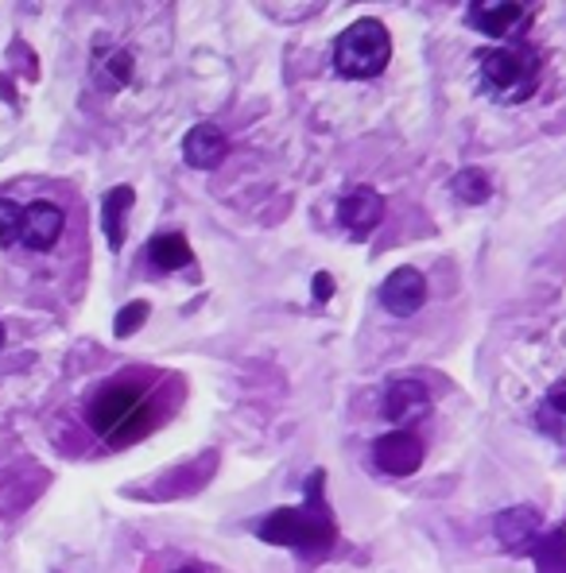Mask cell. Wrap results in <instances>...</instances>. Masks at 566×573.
Instances as JSON below:
<instances>
[{
  "label": "cell",
  "mask_w": 566,
  "mask_h": 573,
  "mask_svg": "<svg viewBox=\"0 0 566 573\" xmlns=\"http://www.w3.org/2000/svg\"><path fill=\"white\" fill-rule=\"evenodd\" d=\"M47 484V473L39 466H20L12 469L4 481H0V515L24 512L27 504L35 500V492Z\"/></svg>",
  "instance_id": "obj_12"
},
{
  "label": "cell",
  "mask_w": 566,
  "mask_h": 573,
  "mask_svg": "<svg viewBox=\"0 0 566 573\" xmlns=\"http://www.w3.org/2000/svg\"><path fill=\"white\" fill-rule=\"evenodd\" d=\"M482 85L505 105H520L540 90V55L524 43H505L477 55Z\"/></svg>",
  "instance_id": "obj_2"
},
{
  "label": "cell",
  "mask_w": 566,
  "mask_h": 573,
  "mask_svg": "<svg viewBox=\"0 0 566 573\" xmlns=\"http://www.w3.org/2000/svg\"><path fill=\"white\" fill-rule=\"evenodd\" d=\"M260 539L272 547H295L303 554H322L338 539V527L318 512H303V507H280L260 524Z\"/></svg>",
  "instance_id": "obj_4"
},
{
  "label": "cell",
  "mask_w": 566,
  "mask_h": 573,
  "mask_svg": "<svg viewBox=\"0 0 566 573\" xmlns=\"http://www.w3.org/2000/svg\"><path fill=\"white\" fill-rule=\"evenodd\" d=\"M176 573H206V570H199V565H183V570H176Z\"/></svg>",
  "instance_id": "obj_23"
},
{
  "label": "cell",
  "mask_w": 566,
  "mask_h": 573,
  "mask_svg": "<svg viewBox=\"0 0 566 573\" xmlns=\"http://www.w3.org/2000/svg\"><path fill=\"white\" fill-rule=\"evenodd\" d=\"M86 423L98 438L109 446H136L159 426L156 396L144 380L136 376H113L105 380L90 399H86Z\"/></svg>",
  "instance_id": "obj_1"
},
{
  "label": "cell",
  "mask_w": 566,
  "mask_h": 573,
  "mask_svg": "<svg viewBox=\"0 0 566 573\" xmlns=\"http://www.w3.org/2000/svg\"><path fill=\"white\" fill-rule=\"evenodd\" d=\"M330 295H333V275H330V272H318V275H315V299L326 302Z\"/></svg>",
  "instance_id": "obj_21"
},
{
  "label": "cell",
  "mask_w": 566,
  "mask_h": 573,
  "mask_svg": "<svg viewBox=\"0 0 566 573\" xmlns=\"http://www.w3.org/2000/svg\"><path fill=\"white\" fill-rule=\"evenodd\" d=\"M427 411H431V396H427V388L419 380H392L388 383V391H384V415H388V423L408 431V426L419 423Z\"/></svg>",
  "instance_id": "obj_9"
},
{
  "label": "cell",
  "mask_w": 566,
  "mask_h": 573,
  "mask_svg": "<svg viewBox=\"0 0 566 573\" xmlns=\"http://www.w3.org/2000/svg\"><path fill=\"white\" fill-rule=\"evenodd\" d=\"M427 302V279L419 267H396L381 283V307L396 318H411Z\"/></svg>",
  "instance_id": "obj_7"
},
{
  "label": "cell",
  "mask_w": 566,
  "mask_h": 573,
  "mask_svg": "<svg viewBox=\"0 0 566 573\" xmlns=\"http://www.w3.org/2000/svg\"><path fill=\"white\" fill-rule=\"evenodd\" d=\"M535 565H540V573H566V527L535 542Z\"/></svg>",
  "instance_id": "obj_17"
},
{
  "label": "cell",
  "mask_w": 566,
  "mask_h": 573,
  "mask_svg": "<svg viewBox=\"0 0 566 573\" xmlns=\"http://www.w3.org/2000/svg\"><path fill=\"white\" fill-rule=\"evenodd\" d=\"M423 457H427L423 442H419L411 431H392V434H384V438L373 442L376 469H381V473H388V477H411V473H419Z\"/></svg>",
  "instance_id": "obj_5"
},
{
  "label": "cell",
  "mask_w": 566,
  "mask_h": 573,
  "mask_svg": "<svg viewBox=\"0 0 566 573\" xmlns=\"http://www.w3.org/2000/svg\"><path fill=\"white\" fill-rule=\"evenodd\" d=\"M148 260L159 272H179V267L191 264V244H186L183 233H159L148 244Z\"/></svg>",
  "instance_id": "obj_15"
},
{
  "label": "cell",
  "mask_w": 566,
  "mask_h": 573,
  "mask_svg": "<svg viewBox=\"0 0 566 573\" xmlns=\"http://www.w3.org/2000/svg\"><path fill=\"white\" fill-rule=\"evenodd\" d=\"M535 531H540V512H535V507H508V512H500L497 519L500 547L524 550L528 542L535 539Z\"/></svg>",
  "instance_id": "obj_13"
},
{
  "label": "cell",
  "mask_w": 566,
  "mask_h": 573,
  "mask_svg": "<svg viewBox=\"0 0 566 573\" xmlns=\"http://www.w3.org/2000/svg\"><path fill=\"white\" fill-rule=\"evenodd\" d=\"M148 314H151V307H148V302H144V299L128 302V307L117 314V322H113V333H117V337H133V333L140 330L144 318H148Z\"/></svg>",
  "instance_id": "obj_20"
},
{
  "label": "cell",
  "mask_w": 566,
  "mask_h": 573,
  "mask_svg": "<svg viewBox=\"0 0 566 573\" xmlns=\"http://www.w3.org/2000/svg\"><path fill=\"white\" fill-rule=\"evenodd\" d=\"M535 9L532 4H474L469 9V24L485 32L489 39H520L532 27Z\"/></svg>",
  "instance_id": "obj_6"
},
{
  "label": "cell",
  "mask_w": 566,
  "mask_h": 573,
  "mask_svg": "<svg viewBox=\"0 0 566 573\" xmlns=\"http://www.w3.org/2000/svg\"><path fill=\"white\" fill-rule=\"evenodd\" d=\"M63 209L55 202H32L24 206V225H20V244L32 252H50L63 237Z\"/></svg>",
  "instance_id": "obj_8"
},
{
  "label": "cell",
  "mask_w": 566,
  "mask_h": 573,
  "mask_svg": "<svg viewBox=\"0 0 566 573\" xmlns=\"http://www.w3.org/2000/svg\"><path fill=\"white\" fill-rule=\"evenodd\" d=\"M547 403L558 411V415H566V380H563V383H555V388L547 391Z\"/></svg>",
  "instance_id": "obj_22"
},
{
  "label": "cell",
  "mask_w": 566,
  "mask_h": 573,
  "mask_svg": "<svg viewBox=\"0 0 566 573\" xmlns=\"http://www.w3.org/2000/svg\"><path fill=\"white\" fill-rule=\"evenodd\" d=\"M133 202H136L133 186H113L105 194V202H101V225H105V241L113 252H121V244H125V217L133 209Z\"/></svg>",
  "instance_id": "obj_14"
},
{
  "label": "cell",
  "mask_w": 566,
  "mask_h": 573,
  "mask_svg": "<svg viewBox=\"0 0 566 573\" xmlns=\"http://www.w3.org/2000/svg\"><path fill=\"white\" fill-rule=\"evenodd\" d=\"M20 225H24V206H16L12 198H0V244H16Z\"/></svg>",
  "instance_id": "obj_19"
},
{
  "label": "cell",
  "mask_w": 566,
  "mask_h": 573,
  "mask_svg": "<svg viewBox=\"0 0 566 573\" xmlns=\"http://www.w3.org/2000/svg\"><path fill=\"white\" fill-rule=\"evenodd\" d=\"M392 62V35L381 20L361 16L338 35L333 43V70L353 82H365V78L384 75Z\"/></svg>",
  "instance_id": "obj_3"
},
{
  "label": "cell",
  "mask_w": 566,
  "mask_h": 573,
  "mask_svg": "<svg viewBox=\"0 0 566 573\" xmlns=\"http://www.w3.org/2000/svg\"><path fill=\"white\" fill-rule=\"evenodd\" d=\"M101 67V75H109V85L117 90V85H125L128 78H133V55L121 47L113 50H101V59H93V70Z\"/></svg>",
  "instance_id": "obj_18"
},
{
  "label": "cell",
  "mask_w": 566,
  "mask_h": 573,
  "mask_svg": "<svg viewBox=\"0 0 566 573\" xmlns=\"http://www.w3.org/2000/svg\"><path fill=\"white\" fill-rule=\"evenodd\" d=\"M229 156V140L217 125H194L183 140V159L199 171H214Z\"/></svg>",
  "instance_id": "obj_11"
},
{
  "label": "cell",
  "mask_w": 566,
  "mask_h": 573,
  "mask_svg": "<svg viewBox=\"0 0 566 573\" xmlns=\"http://www.w3.org/2000/svg\"><path fill=\"white\" fill-rule=\"evenodd\" d=\"M0 349H4V322H0Z\"/></svg>",
  "instance_id": "obj_24"
},
{
  "label": "cell",
  "mask_w": 566,
  "mask_h": 573,
  "mask_svg": "<svg viewBox=\"0 0 566 573\" xmlns=\"http://www.w3.org/2000/svg\"><path fill=\"white\" fill-rule=\"evenodd\" d=\"M384 217V198L373 186H353L342 202H338V221L350 229L353 237H369Z\"/></svg>",
  "instance_id": "obj_10"
},
{
  "label": "cell",
  "mask_w": 566,
  "mask_h": 573,
  "mask_svg": "<svg viewBox=\"0 0 566 573\" xmlns=\"http://www.w3.org/2000/svg\"><path fill=\"white\" fill-rule=\"evenodd\" d=\"M450 194H459V202H469V206H482V202H489L493 183L482 167H466V171L450 179Z\"/></svg>",
  "instance_id": "obj_16"
}]
</instances>
